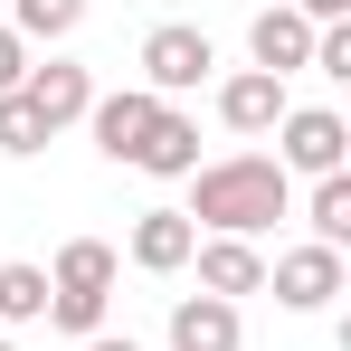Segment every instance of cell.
Here are the masks:
<instances>
[{"mask_svg": "<svg viewBox=\"0 0 351 351\" xmlns=\"http://www.w3.org/2000/svg\"><path fill=\"white\" fill-rule=\"evenodd\" d=\"M294 209V180L276 171V152H228V162H199L190 171V228H209V237H256V228H276Z\"/></svg>", "mask_w": 351, "mask_h": 351, "instance_id": "cell-1", "label": "cell"}, {"mask_svg": "<svg viewBox=\"0 0 351 351\" xmlns=\"http://www.w3.org/2000/svg\"><path fill=\"white\" fill-rule=\"evenodd\" d=\"M114 276H123V256L105 247V237H66L58 247V266H48V323H58L66 342H95V332H105Z\"/></svg>", "mask_w": 351, "mask_h": 351, "instance_id": "cell-2", "label": "cell"}, {"mask_svg": "<svg viewBox=\"0 0 351 351\" xmlns=\"http://www.w3.org/2000/svg\"><path fill=\"white\" fill-rule=\"evenodd\" d=\"M209 66H219V48H209V29H190V19H162V29L143 38V95H162V105H180L190 86H209Z\"/></svg>", "mask_w": 351, "mask_h": 351, "instance_id": "cell-3", "label": "cell"}, {"mask_svg": "<svg viewBox=\"0 0 351 351\" xmlns=\"http://www.w3.org/2000/svg\"><path fill=\"white\" fill-rule=\"evenodd\" d=\"M351 162V123L332 114V105H285V123H276V171H304V180H323V171H342Z\"/></svg>", "mask_w": 351, "mask_h": 351, "instance_id": "cell-4", "label": "cell"}, {"mask_svg": "<svg viewBox=\"0 0 351 351\" xmlns=\"http://www.w3.org/2000/svg\"><path fill=\"white\" fill-rule=\"evenodd\" d=\"M266 285H276V304L285 313H323L332 294H342V247H276V266H266Z\"/></svg>", "mask_w": 351, "mask_h": 351, "instance_id": "cell-5", "label": "cell"}, {"mask_svg": "<svg viewBox=\"0 0 351 351\" xmlns=\"http://www.w3.org/2000/svg\"><path fill=\"white\" fill-rule=\"evenodd\" d=\"M19 95H29V114L48 123V133H66V123H86V105H95V76L76 58H48V66L19 76Z\"/></svg>", "mask_w": 351, "mask_h": 351, "instance_id": "cell-6", "label": "cell"}, {"mask_svg": "<svg viewBox=\"0 0 351 351\" xmlns=\"http://www.w3.org/2000/svg\"><path fill=\"white\" fill-rule=\"evenodd\" d=\"M190 266H199V294H219V304L266 294V256H256V237H199Z\"/></svg>", "mask_w": 351, "mask_h": 351, "instance_id": "cell-7", "label": "cell"}, {"mask_svg": "<svg viewBox=\"0 0 351 351\" xmlns=\"http://www.w3.org/2000/svg\"><path fill=\"white\" fill-rule=\"evenodd\" d=\"M152 114H162V95H143V86L95 95V105H86V123H95V152H105V162H133V152H143V133H152Z\"/></svg>", "mask_w": 351, "mask_h": 351, "instance_id": "cell-8", "label": "cell"}, {"mask_svg": "<svg viewBox=\"0 0 351 351\" xmlns=\"http://www.w3.org/2000/svg\"><path fill=\"white\" fill-rule=\"evenodd\" d=\"M285 76H266V66H237L228 86H219V123H228V133H276V123H285Z\"/></svg>", "mask_w": 351, "mask_h": 351, "instance_id": "cell-9", "label": "cell"}, {"mask_svg": "<svg viewBox=\"0 0 351 351\" xmlns=\"http://www.w3.org/2000/svg\"><path fill=\"white\" fill-rule=\"evenodd\" d=\"M247 58L266 66V76L313 66V19H304V10H256V19H247Z\"/></svg>", "mask_w": 351, "mask_h": 351, "instance_id": "cell-10", "label": "cell"}, {"mask_svg": "<svg viewBox=\"0 0 351 351\" xmlns=\"http://www.w3.org/2000/svg\"><path fill=\"white\" fill-rule=\"evenodd\" d=\"M190 247H199V228H190L180 209H143L133 237H123V256H133L143 276H180V266H190Z\"/></svg>", "mask_w": 351, "mask_h": 351, "instance_id": "cell-11", "label": "cell"}, {"mask_svg": "<svg viewBox=\"0 0 351 351\" xmlns=\"http://www.w3.org/2000/svg\"><path fill=\"white\" fill-rule=\"evenodd\" d=\"M133 171L190 180V171H199V123L180 114V105H162V114H152V133H143V152H133Z\"/></svg>", "mask_w": 351, "mask_h": 351, "instance_id": "cell-12", "label": "cell"}, {"mask_svg": "<svg viewBox=\"0 0 351 351\" xmlns=\"http://www.w3.org/2000/svg\"><path fill=\"white\" fill-rule=\"evenodd\" d=\"M237 342H247L237 304H219V294H180L171 304V351H237Z\"/></svg>", "mask_w": 351, "mask_h": 351, "instance_id": "cell-13", "label": "cell"}, {"mask_svg": "<svg viewBox=\"0 0 351 351\" xmlns=\"http://www.w3.org/2000/svg\"><path fill=\"white\" fill-rule=\"evenodd\" d=\"M304 228H313V247H351V171H323V180H313Z\"/></svg>", "mask_w": 351, "mask_h": 351, "instance_id": "cell-14", "label": "cell"}, {"mask_svg": "<svg viewBox=\"0 0 351 351\" xmlns=\"http://www.w3.org/2000/svg\"><path fill=\"white\" fill-rule=\"evenodd\" d=\"M0 323H48V266H29V256L0 266Z\"/></svg>", "mask_w": 351, "mask_h": 351, "instance_id": "cell-15", "label": "cell"}, {"mask_svg": "<svg viewBox=\"0 0 351 351\" xmlns=\"http://www.w3.org/2000/svg\"><path fill=\"white\" fill-rule=\"evenodd\" d=\"M10 29L38 48V38H76L86 29V0H10Z\"/></svg>", "mask_w": 351, "mask_h": 351, "instance_id": "cell-16", "label": "cell"}, {"mask_svg": "<svg viewBox=\"0 0 351 351\" xmlns=\"http://www.w3.org/2000/svg\"><path fill=\"white\" fill-rule=\"evenodd\" d=\"M0 152H10V162H29V152H48V123L29 114V95H0Z\"/></svg>", "mask_w": 351, "mask_h": 351, "instance_id": "cell-17", "label": "cell"}, {"mask_svg": "<svg viewBox=\"0 0 351 351\" xmlns=\"http://www.w3.org/2000/svg\"><path fill=\"white\" fill-rule=\"evenodd\" d=\"M313 66H323V76H351V19L313 29Z\"/></svg>", "mask_w": 351, "mask_h": 351, "instance_id": "cell-18", "label": "cell"}, {"mask_svg": "<svg viewBox=\"0 0 351 351\" xmlns=\"http://www.w3.org/2000/svg\"><path fill=\"white\" fill-rule=\"evenodd\" d=\"M19 76H29V38L0 19V95H19Z\"/></svg>", "mask_w": 351, "mask_h": 351, "instance_id": "cell-19", "label": "cell"}, {"mask_svg": "<svg viewBox=\"0 0 351 351\" xmlns=\"http://www.w3.org/2000/svg\"><path fill=\"white\" fill-rule=\"evenodd\" d=\"M285 10H304L313 29H332V19H351V0H285Z\"/></svg>", "mask_w": 351, "mask_h": 351, "instance_id": "cell-20", "label": "cell"}, {"mask_svg": "<svg viewBox=\"0 0 351 351\" xmlns=\"http://www.w3.org/2000/svg\"><path fill=\"white\" fill-rule=\"evenodd\" d=\"M76 351H143L133 332H95V342H76Z\"/></svg>", "mask_w": 351, "mask_h": 351, "instance_id": "cell-21", "label": "cell"}, {"mask_svg": "<svg viewBox=\"0 0 351 351\" xmlns=\"http://www.w3.org/2000/svg\"><path fill=\"white\" fill-rule=\"evenodd\" d=\"M0 351H19V342H0Z\"/></svg>", "mask_w": 351, "mask_h": 351, "instance_id": "cell-22", "label": "cell"}]
</instances>
